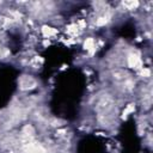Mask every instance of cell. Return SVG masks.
Wrapping results in <instances>:
<instances>
[{
    "mask_svg": "<svg viewBox=\"0 0 153 153\" xmlns=\"http://www.w3.org/2000/svg\"><path fill=\"white\" fill-rule=\"evenodd\" d=\"M43 32H44L45 36H51V35H54L56 31H55V30H51V27H43Z\"/></svg>",
    "mask_w": 153,
    "mask_h": 153,
    "instance_id": "3957f363",
    "label": "cell"
},
{
    "mask_svg": "<svg viewBox=\"0 0 153 153\" xmlns=\"http://www.w3.org/2000/svg\"><path fill=\"white\" fill-rule=\"evenodd\" d=\"M84 47H85V49H87V50L94 48V42H93V39H92V38H87V39L85 41Z\"/></svg>",
    "mask_w": 153,
    "mask_h": 153,
    "instance_id": "7a4b0ae2",
    "label": "cell"
},
{
    "mask_svg": "<svg viewBox=\"0 0 153 153\" xmlns=\"http://www.w3.org/2000/svg\"><path fill=\"white\" fill-rule=\"evenodd\" d=\"M128 65H129V67H133V68L137 67L141 65V59L136 54H130L128 56Z\"/></svg>",
    "mask_w": 153,
    "mask_h": 153,
    "instance_id": "6da1fadb",
    "label": "cell"
}]
</instances>
